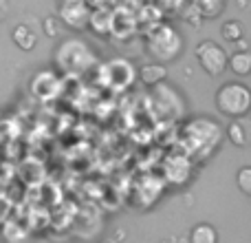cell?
Wrapping results in <instances>:
<instances>
[{
  "instance_id": "2",
  "label": "cell",
  "mask_w": 251,
  "mask_h": 243,
  "mask_svg": "<svg viewBox=\"0 0 251 243\" xmlns=\"http://www.w3.org/2000/svg\"><path fill=\"white\" fill-rule=\"evenodd\" d=\"M57 69L62 73L71 75H82L97 66V53L91 49V44L82 38H66L55 47L53 53Z\"/></svg>"
},
{
  "instance_id": "23",
  "label": "cell",
  "mask_w": 251,
  "mask_h": 243,
  "mask_svg": "<svg viewBox=\"0 0 251 243\" xmlns=\"http://www.w3.org/2000/svg\"><path fill=\"white\" fill-rule=\"evenodd\" d=\"M91 9H110L117 0H84Z\"/></svg>"
},
{
  "instance_id": "14",
  "label": "cell",
  "mask_w": 251,
  "mask_h": 243,
  "mask_svg": "<svg viewBox=\"0 0 251 243\" xmlns=\"http://www.w3.org/2000/svg\"><path fill=\"white\" fill-rule=\"evenodd\" d=\"M190 243H218V230L212 223H196L190 230Z\"/></svg>"
},
{
  "instance_id": "25",
  "label": "cell",
  "mask_w": 251,
  "mask_h": 243,
  "mask_svg": "<svg viewBox=\"0 0 251 243\" xmlns=\"http://www.w3.org/2000/svg\"><path fill=\"white\" fill-rule=\"evenodd\" d=\"M100 243H117V241H113V239H104V241H100Z\"/></svg>"
},
{
  "instance_id": "3",
  "label": "cell",
  "mask_w": 251,
  "mask_h": 243,
  "mask_svg": "<svg viewBox=\"0 0 251 243\" xmlns=\"http://www.w3.org/2000/svg\"><path fill=\"white\" fill-rule=\"evenodd\" d=\"M146 49L159 64H170L183 53V38L170 22H156L146 29Z\"/></svg>"
},
{
  "instance_id": "22",
  "label": "cell",
  "mask_w": 251,
  "mask_h": 243,
  "mask_svg": "<svg viewBox=\"0 0 251 243\" xmlns=\"http://www.w3.org/2000/svg\"><path fill=\"white\" fill-rule=\"evenodd\" d=\"M40 25H42V33L47 38H57V33H60V20H57V16H44Z\"/></svg>"
},
{
  "instance_id": "10",
  "label": "cell",
  "mask_w": 251,
  "mask_h": 243,
  "mask_svg": "<svg viewBox=\"0 0 251 243\" xmlns=\"http://www.w3.org/2000/svg\"><path fill=\"white\" fill-rule=\"evenodd\" d=\"M137 78H141V82L146 84V87H156V84L165 82V78H168V69H165V64H159V62L143 64L141 69L137 71Z\"/></svg>"
},
{
  "instance_id": "26",
  "label": "cell",
  "mask_w": 251,
  "mask_h": 243,
  "mask_svg": "<svg viewBox=\"0 0 251 243\" xmlns=\"http://www.w3.org/2000/svg\"><path fill=\"white\" fill-rule=\"evenodd\" d=\"M0 20H2V4H0Z\"/></svg>"
},
{
  "instance_id": "19",
  "label": "cell",
  "mask_w": 251,
  "mask_h": 243,
  "mask_svg": "<svg viewBox=\"0 0 251 243\" xmlns=\"http://www.w3.org/2000/svg\"><path fill=\"white\" fill-rule=\"evenodd\" d=\"M2 239L7 243H20V241L26 239V230H25V228H20L18 223L7 221L2 226Z\"/></svg>"
},
{
  "instance_id": "15",
  "label": "cell",
  "mask_w": 251,
  "mask_h": 243,
  "mask_svg": "<svg viewBox=\"0 0 251 243\" xmlns=\"http://www.w3.org/2000/svg\"><path fill=\"white\" fill-rule=\"evenodd\" d=\"M227 66L240 78H247L251 73V53L249 51H236L234 56L227 58Z\"/></svg>"
},
{
  "instance_id": "1",
  "label": "cell",
  "mask_w": 251,
  "mask_h": 243,
  "mask_svg": "<svg viewBox=\"0 0 251 243\" xmlns=\"http://www.w3.org/2000/svg\"><path fill=\"white\" fill-rule=\"evenodd\" d=\"M223 142V128L212 118H194L183 126V148L194 159H207Z\"/></svg>"
},
{
  "instance_id": "24",
  "label": "cell",
  "mask_w": 251,
  "mask_h": 243,
  "mask_svg": "<svg viewBox=\"0 0 251 243\" xmlns=\"http://www.w3.org/2000/svg\"><path fill=\"white\" fill-rule=\"evenodd\" d=\"M57 2L62 4V2H77V0H57Z\"/></svg>"
},
{
  "instance_id": "16",
  "label": "cell",
  "mask_w": 251,
  "mask_h": 243,
  "mask_svg": "<svg viewBox=\"0 0 251 243\" xmlns=\"http://www.w3.org/2000/svg\"><path fill=\"white\" fill-rule=\"evenodd\" d=\"M194 2L203 13V20H212V18H218L223 13L227 0H194Z\"/></svg>"
},
{
  "instance_id": "4",
  "label": "cell",
  "mask_w": 251,
  "mask_h": 243,
  "mask_svg": "<svg viewBox=\"0 0 251 243\" xmlns=\"http://www.w3.org/2000/svg\"><path fill=\"white\" fill-rule=\"evenodd\" d=\"M216 111L225 118L240 120L251 111V91L243 82H225L214 95Z\"/></svg>"
},
{
  "instance_id": "9",
  "label": "cell",
  "mask_w": 251,
  "mask_h": 243,
  "mask_svg": "<svg viewBox=\"0 0 251 243\" xmlns=\"http://www.w3.org/2000/svg\"><path fill=\"white\" fill-rule=\"evenodd\" d=\"M88 18H91V7L84 0L77 2H62L57 7V20L64 27L75 31H84L88 27Z\"/></svg>"
},
{
  "instance_id": "5",
  "label": "cell",
  "mask_w": 251,
  "mask_h": 243,
  "mask_svg": "<svg viewBox=\"0 0 251 243\" xmlns=\"http://www.w3.org/2000/svg\"><path fill=\"white\" fill-rule=\"evenodd\" d=\"M101 75L100 82L108 89H117V91H124V89L132 87L137 82V69L130 60H124V58H115V60L106 62V64L100 66Z\"/></svg>"
},
{
  "instance_id": "12",
  "label": "cell",
  "mask_w": 251,
  "mask_h": 243,
  "mask_svg": "<svg viewBox=\"0 0 251 243\" xmlns=\"http://www.w3.org/2000/svg\"><path fill=\"white\" fill-rule=\"evenodd\" d=\"M88 27H93L100 35H110V27H113V11H110V9H91Z\"/></svg>"
},
{
  "instance_id": "13",
  "label": "cell",
  "mask_w": 251,
  "mask_h": 243,
  "mask_svg": "<svg viewBox=\"0 0 251 243\" xmlns=\"http://www.w3.org/2000/svg\"><path fill=\"white\" fill-rule=\"evenodd\" d=\"M225 135H227V139H229L234 146H238V148H245L247 146V139H249V133H247V124L243 122V118L240 120H231L229 124H227V128H225Z\"/></svg>"
},
{
  "instance_id": "17",
  "label": "cell",
  "mask_w": 251,
  "mask_h": 243,
  "mask_svg": "<svg viewBox=\"0 0 251 243\" xmlns=\"http://www.w3.org/2000/svg\"><path fill=\"white\" fill-rule=\"evenodd\" d=\"M178 16L183 18V22H187V25L194 27V29L203 25V13H201V9L196 7L194 0H187V4L181 9V13H178Z\"/></svg>"
},
{
  "instance_id": "7",
  "label": "cell",
  "mask_w": 251,
  "mask_h": 243,
  "mask_svg": "<svg viewBox=\"0 0 251 243\" xmlns=\"http://www.w3.org/2000/svg\"><path fill=\"white\" fill-rule=\"evenodd\" d=\"M29 91L33 93L38 100L51 102V100H55V97L60 95V91H62V80H60V75H57L53 69H40L38 73L31 78Z\"/></svg>"
},
{
  "instance_id": "18",
  "label": "cell",
  "mask_w": 251,
  "mask_h": 243,
  "mask_svg": "<svg viewBox=\"0 0 251 243\" xmlns=\"http://www.w3.org/2000/svg\"><path fill=\"white\" fill-rule=\"evenodd\" d=\"M221 35H223L225 42L234 44L236 40L245 38V29H243V25H240L238 20H227V22H223V27H221Z\"/></svg>"
},
{
  "instance_id": "20",
  "label": "cell",
  "mask_w": 251,
  "mask_h": 243,
  "mask_svg": "<svg viewBox=\"0 0 251 243\" xmlns=\"http://www.w3.org/2000/svg\"><path fill=\"white\" fill-rule=\"evenodd\" d=\"M152 4H154L163 16H176L187 4V0H152Z\"/></svg>"
},
{
  "instance_id": "11",
  "label": "cell",
  "mask_w": 251,
  "mask_h": 243,
  "mask_svg": "<svg viewBox=\"0 0 251 243\" xmlns=\"http://www.w3.org/2000/svg\"><path fill=\"white\" fill-rule=\"evenodd\" d=\"M11 40L20 51H33L35 44H38V33L26 25H18L11 33Z\"/></svg>"
},
{
  "instance_id": "21",
  "label": "cell",
  "mask_w": 251,
  "mask_h": 243,
  "mask_svg": "<svg viewBox=\"0 0 251 243\" xmlns=\"http://www.w3.org/2000/svg\"><path fill=\"white\" fill-rule=\"evenodd\" d=\"M236 186L240 188L243 195H251V166H243V168L236 173Z\"/></svg>"
},
{
  "instance_id": "8",
  "label": "cell",
  "mask_w": 251,
  "mask_h": 243,
  "mask_svg": "<svg viewBox=\"0 0 251 243\" xmlns=\"http://www.w3.org/2000/svg\"><path fill=\"white\" fill-rule=\"evenodd\" d=\"M192 168H194V161L185 152L170 155L163 161V182H168L170 186H185L192 179Z\"/></svg>"
},
{
  "instance_id": "6",
  "label": "cell",
  "mask_w": 251,
  "mask_h": 243,
  "mask_svg": "<svg viewBox=\"0 0 251 243\" xmlns=\"http://www.w3.org/2000/svg\"><path fill=\"white\" fill-rule=\"evenodd\" d=\"M194 56L196 60H199L201 69L205 71L207 75H212V78H218V75H223L227 71V51L221 47V44H216L214 40H203V42L196 44L194 49Z\"/></svg>"
}]
</instances>
